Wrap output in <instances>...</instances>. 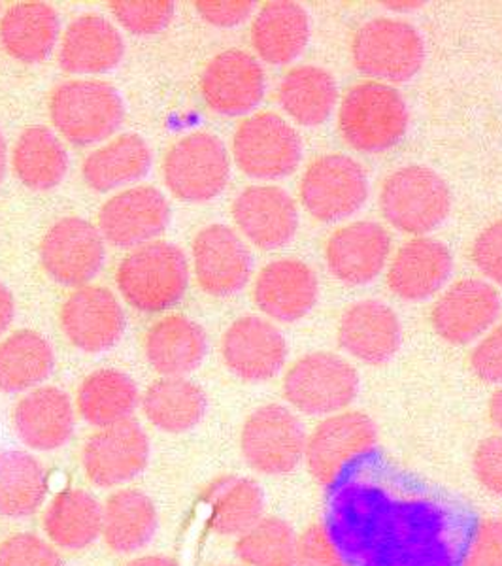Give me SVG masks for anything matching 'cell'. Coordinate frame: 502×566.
I'll return each mask as SVG.
<instances>
[{"mask_svg": "<svg viewBox=\"0 0 502 566\" xmlns=\"http://www.w3.org/2000/svg\"><path fill=\"white\" fill-rule=\"evenodd\" d=\"M13 316H15V303L7 285L0 282V335L12 325Z\"/></svg>", "mask_w": 502, "mask_h": 566, "instance_id": "50", "label": "cell"}, {"mask_svg": "<svg viewBox=\"0 0 502 566\" xmlns=\"http://www.w3.org/2000/svg\"><path fill=\"white\" fill-rule=\"evenodd\" d=\"M472 472L483 490L502 499V437L483 438L472 455Z\"/></svg>", "mask_w": 502, "mask_h": 566, "instance_id": "46", "label": "cell"}, {"mask_svg": "<svg viewBox=\"0 0 502 566\" xmlns=\"http://www.w3.org/2000/svg\"><path fill=\"white\" fill-rule=\"evenodd\" d=\"M380 210L397 231L421 237L445 223L451 210L450 189L432 168L402 167L381 184Z\"/></svg>", "mask_w": 502, "mask_h": 566, "instance_id": "5", "label": "cell"}, {"mask_svg": "<svg viewBox=\"0 0 502 566\" xmlns=\"http://www.w3.org/2000/svg\"><path fill=\"white\" fill-rule=\"evenodd\" d=\"M125 44L114 23L95 13L72 21L59 48V65L71 74H103L114 71Z\"/></svg>", "mask_w": 502, "mask_h": 566, "instance_id": "26", "label": "cell"}, {"mask_svg": "<svg viewBox=\"0 0 502 566\" xmlns=\"http://www.w3.org/2000/svg\"><path fill=\"white\" fill-rule=\"evenodd\" d=\"M13 424L21 442L39 451L59 450L74 432L71 397L57 387H39L18 402Z\"/></svg>", "mask_w": 502, "mask_h": 566, "instance_id": "27", "label": "cell"}, {"mask_svg": "<svg viewBox=\"0 0 502 566\" xmlns=\"http://www.w3.org/2000/svg\"><path fill=\"white\" fill-rule=\"evenodd\" d=\"M151 161L154 155L148 142L143 136L127 133L87 155L82 165V176L91 189L106 193L143 180L151 168Z\"/></svg>", "mask_w": 502, "mask_h": 566, "instance_id": "31", "label": "cell"}, {"mask_svg": "<svg viewBox=\"0 0 502 566\" xmlns=\"http://www.w3.org/2000/svg\"><path fill=\"white\" fill-rule=\"evenodd\" d=\"M490 419L499 431H502V387H499L490 400Z\"/></svg>", "mask_w": 502, "mask_h": 566, "instance_id": "51", "label": "cell"}, {"mask_svg": "<svg viewBox=\"0 0 502 566\" xmlns=\"http://www.w3.org/2000/svg\"><path fill=\"white\" fill-rule=\"evenodd\" d=\"M61 327L74 348L85 354H103L122 340L125 314L112 291L84 285L63 304Z\"/></svg>", "mask_w": 502, "mask_h": 566, "instance_id": "18", "label": "cell"}, {"mask_svg": "<svg viewBox=\"0 0 502 566\" xmlns=\"http://www.w3.org/2000/svg\"><path fill=\"white\" fill-rule=\"evenodd\" d=\"M296 536L280 517H261L240 534L234 552L248 566H296Z\"/></svg>", "mask_w": 502, "mask_h": 566, "instance_id": "41", "label": "cell"}, {"mask_svg": "<svg viewBox=\"0 0 502 566\" xmlns=\"http://www.w3.org/2000/svg\"><path fill=\"white\" fill-rule=\"evenodd\" d=\"M205 391L186 378H161L146 389L144 416L159 431L180 434L191 431L207 413Z\"/></svg>", "mask_w": 502, "mask_h": 566, "instance_id": "34", "label": "cell"}, {"mask_svg": "<svg viewBox=\"0 0 502 566\" xmlns=\"http://www.w3.org/2000/svg\"><path fill=\"white\" fill-rule=\"evenodd\" d=\"M453 259L440 240L416 237L400 245L387 266V285L406 303L427 301L445 287Z\"/></svg>", "mask_w": 502, "mask_h": 566, "instance_id": "25", "label": "cell"}, {"mask_svg": "<svg viewBox=\"0 0 502 566\" xmlns=\"http://www.w3.org/2000/svg\"><path fill=\"white\" fill-rule=\"evenodd\" d=\"M461 566H502V520H482L470 531Z\"/></svg>", "mask_w": 502, "mask_h": 566, "instance_id": "45", "label": "cell"}, {"mask_svg": "<svg viewBox=\"0 0 502 566\" xmlns=\"http://www.w3.org/2000/svg\"><path fill=\"white\" fill-rule=\"evenodd\" d=\"M359 392V374L341 355L314 352L296 359L284 376V397L295 410L327 418L344 412Z\"/></svg>", "mask_w": 502, "mask_h": 566, "instance_id": "8", "label": "cell"}, {"mask_svg": "<svg viewBox=\"0 0 502 566\" xmlns=\"http://www.w3.org/2000/svg\"><path fill=\"white\" fill-rule=\"evenodd\" d=\"M264 87L263 66L244 50L218 53L200 77V91L208 108L226 117L245 116L258 108Z\"/></svg>", "mask_w": 502, "mask_h": 566, "instance_id": "15", "label": "cell"}, {"mask_svg": "<svg viewBox=\"0 0 502 566\" xmlns=\"http://www.w3.org/2000/svg\"><path fill=\"white\" fill-rule=\"evenodd\" d=\"M381 7L387 8V10H391V12H414V10H418V8L423 7V2H414V0H405V2H384Z\"/></svg>", "mask_w": 502, "mask_h": 566, "instance_id": "53", "label": "cell"}, {"mask_svg": "<svg viewBox=\"0 0 502 566\" xmlns=\"http://www.w3.org/2000/svg\"><path fill=\"white\" fill-rule=\"evenodd\" d=\"M470 368L485 384H502V323L490 328L474 346Z\"/></svg>", "mask_w": 502, "mask_h": 566, "instance_id": "48", "label": "cell"}, {"mask_svg": "<svg viewBox=\"0 0 502 566\" xmlns=\"http://www.w3.org/2000/svg\"><path fill=\"white\" fill-rule=\"evenodd\" d=\"M157 531V510L143 491L123 490L103 510V536L116 554H133L149 544Z\"/></svg>", "mask_w": 502, "mask_h": 566, "instance_id": "36", "label": "cell"}, {"mask_svg": "<svg viewBox=\"0 0 502 566\" xmlns=\"http://www.w3.org/2000/svg\"><path fill=\"white\" fill-rule=\"evenodd\" d=\"M12 167L23 186L34 191H50L65 178L69 155L52 129L33 125L15 142Z\"/></svg>", "mask_w": 502, "mask_h": 566, "instance_id": "35", "label": "cell"}, {"mask_svg": "<svg viewBox=\"0 0 502 566\" xmlns=\"http://www.w3.org/2000/svg\"><path fill=\"white\" fill-rule=\"evenodd\" d=\"M108 7L122 27L140 36L161 33L175 15L170 0H114Z\"/></svg>", "mask_w": 502, "mask_h": 566, "instance_id": "42", "label": "cell"}, {"mask_svg": "<svg viewBox=\"0 0 502 566\" xmlns=\"http://www.w3.org/2000/svg\"><path fill=\"white\" fill-rule=\"evenodd\" d=\"M106 261L98 227L82 218L59 219L40 244V263L53 282L84 287L97 276Z\"/></svg>", "mask_w": 502, "mask_h": 566, "instance_id": "13", "label": "cell"}, {"mask_svg": "<svg viewBox=\"0 0 502 566\" xmlns=\"http://www.w3.org/2000/svg\"><path fill=\"white\" fill-rule=\"evenodd\" d=\"M0 566H65V563L36 534L20 533L0 544Z\"/></svg>", "mask_w": 502, "mask_h": 566, "instance_id": "43", "label": "cell"}, {"mask_svg": "<svg viewBox=\"0 0 502 566\" xmlns=\"http://www.w3.org/2000/svg\"><path fill=\"white\" fill-rule=\"evenodd\" d=\"M59 31L57 12L44 2H20L0 20V42L23 63L44 61L57 44Z\"/></svg>", "mask_w": 502, "mask_h": 566, "instance_id": "30", "label": "cell"}, {"mask_svg": "<svg viewBox=\"0 0 502 566\" xmlns=\"http://www.w3.org/2000/svg\"><path fill=\"white\" fill-rule=\"evenodd\" d=\"M320 295L316 272L299 259H278L259 272L253 301L264 316L276 322H299L314 308Z\"/></svg>", "mask_w": 502, "mask_h": 566, "instance_id": "23", "label": "cell"}, {"mask_svg": "<svg viewBox=\"0 0 502 566\" xmlns=\"http://www.w3.org/2000/svg\"><path fill=\"white\" fill-rule=\"evenodd\" d=\"M308 40V13L291 0L266 2L251 23L253 50L269 65H290L306 50Z\"/></svg>", "mask_w": 502, "mask_h": 566, "instance_id": "28", "label": "cell"}, {"mask_svg": "<svg viewBox=\"0 0 502 566\" xmlns=\"http://www.w3.org/2000/svg\"><path fill=\"white\" fill-rule=\"evenodd\" d=\"M499 291L491 283L464 277L451 283L431 310L432 328L453 346L478 340L501 316Z\"/></svg>", "mask_w": 502, "mask_h": 566, "instance_id": "14", "label": "cell"}, {"mask_svg": "<svg viewBox=\"0 0 502 566\" xmlns=\"http://www.w3.org/2000/svg\"><path fill=\"white\" fill-rule=\"evenodd\" d=\"M231 176L226 144L210 133H194L176 142L163 161V180L176 199L208 202L216 199Z\"/></svg>", "mask_w": 502, "mask_h": 566, "instance_id": "10", "label": "cell"}, {"mask_svg": "<svg viewBox=\"0 0 502 566\" xmlns=\"http://www.w3.org/2000/svg\"><path fill=\"white\" fill-rule=\"evenodd\" d=\"M239 231L261 250L290 244L299 229L295 200L282 187L250 186L232 202Z\"/></svg>", "mask_w": 502, "mask_h": 566, "instance_id": "22", "label": "cell"}, {"mask_svg": "<svg viewBox=\"0 0 502 566\" xmlns=\"http://www.w3.org/2000/svg\"><path fill=\"white\" fill-rule=\"evenodd\" d=\"M195 276L208 295L231 296L251 276V253L231 227H205L194 240Z\"/></svg>", "mask_w": 502, "mask_h": 566, "instance_id": "21", "label": "cell"}, {"mask_svg": "<svg viewBox=\"0 0 502 566\" xmlns=\"http://www.w3.org/2000/svg\"><path fill=\"white\" fill-rule=\"evenodd\" d=\"M197 12L202 15V20L208 21L210 25L229 27L242 25L255 10V2L251 0H199Z\"/></svg>", "mask_w": 502, "mask_h": 566, "instance_id": "49", "label": "cell"}, {"mask_svg": "<svg viewBox=\"0 0 502 566\" xmlns=\"http://www.w3.org/2000/svg\"><path fill=\"white\" fill-rule=\"evenodd\" d=\"M296 566H349L325 523H312L296 538Z\"/></svg>", "mask_w": 502, "mask_h": 566, "instance_id": "44", "label": "cell"}, {"mask_svg": "<svg viewBox=\"0 0 502 566\" xmlns=\"http://www.w3.org/2000/svg\"><path fill=\"white\" fill-rule=\"evenodd\" d=\"M378 448V429L367 413L344 410L322 419L306 438L304 463L322 488H335L354 464Z\"/></svg>", "mask_w": 502, "mask_h": 566, "instance_id": "6", "label": "cell"}, {"mask_svg": "<svg viewBox=\"0 0 502 566\" xmlns=\"http://www.w3.org/2000/svg\"><path fill=\"white\" fill-rule=\"evenodd\" d=\"M7 165H8L7 142H4V136L0 135V181L4 180V176H7Z\"/></svg>", "mask_w": 502, "mask_h": 566, "instance_id": "54", "label": "cell"}, {"mask_svg": "<svg viewBox=\"0 0 502 566\" xmlns=\"http://www.w3.org/2000/svg\"><path fill=\"white\" fill-rule=\"evenodd\" d=\"M391 255V234L376 221L336 229L325 244L327 269L344 285H367L380 276Z\"/></svg>", "mask_w": 502, "mask_h": 566, "instance_id": "19", "label": "cell"}, {"mask_svg": "<svg viewBox=\"0 0 502 566\" xmlns=\"http://www.w3.org/2000/svg\"><path fill=\"white\" fill-rule=\"evenodd\" d=\"M306 431L282 405H264L245 419L240 450L245 463L264 476H284L304 459Z\"/></svg>", "mask_w": 502, "mask_h": 566, "instance_id": "12", "label": "cell"}, {"mask_svg": "<svg viewBox=\"0 0 502 566\" xmlns=\"http://www.w3.org/2000/svg\"><path fill=\"white\" fill-rule=\"evenodd\" d=\"M148 461V437L133 419L95 432L85 442L82 453L85 474L98 488L129 482L144 472Z\"/></svg>", "mask_w": 502, "mask_h": 566, "instance_id": "17", "label": "cell"}, {"mask_svg": "<svg viewBox=\"0 0 502 566\" xmlns=\"http://www.w3.org/2000/svg\"><path fill=\"white\" fill-rule=\"evenodd\" d=\"M44 531L55 546L84 549L103 533V506L85 491H61L45 510Z\"/></svg>", "mask_w": 502, "mask_h": 566, "instance_id": "37", "label": "cell"}, {"mask_svg": "<svg viewBox=\"0 0 502 566\" xmlns=\"http://www.w3.org/2000/svg\"><path fill=\"white\" fill-rule=\"evenodd\" d=\"M227 566H232V565H227Z\"/></svg>", "mask_w": 502, "mask_h": 566, "instance_id": "55", "label": "cell"}, {"mask_svg": "<svg viewBox=\"0 0 502 566\" xmlns=\"http://www.w3.org/2000/svg\"><path fill=\"white\" fill-rule=\"evenodd\" d=\"M138 387L127 374L103 368L85 378L77 391V412L93 427L127 421L138 406Z\"/></svg>", "mask_w": 502, "mask_h": 566, "instance_id": "38", "label": "cell"}, {"mask_svg": "<svg viewBox=\"0 0 502 566\" xmlns=\"http://www.w3.org/2000/svg\"><path fill=\"white\" fill-rule=\"evenodd\" d=\"M202 501L210 509V528L221 536H240L263 517V490L251 478H216Z\"/></svg>", "mask_w": 502, "mask_h": 566, "instance_id": "33", "label": "cell"}, {"mask_svg": "<svg viewBox=\"0 0 502 566\" xmlns=\"http://www.w3.org/2000/svg\"><path fill=\"white\" fill-rule=\"evenodd\" d=\"M168 221L167 197L157 187L138 186L104 202L98 212V231L117 248H140L157 239Z\"/></svg>", "mask_w": 502, "mask_h": 566, "instance_id": "16", "label": "cell"}, {"mask_svg": "<svg viewBox=\"0 0 502 566\" xmlns=\"http://www.w3.org/2000/svg\"><path fill=\"white\" fill-rule=\"evenodd\" d=\"M325 525L349 566H461L470 534L453 506L359 472L336 483Z\"/></svg>", "mask_w": 502, "mask_h": 566, "instance_id": "1", "label": "cell"}, {"mask_svg": "<svg viewBox=\"0 0 502 566\" xmlns=\"http://www.w3.org/2000/svg\"><path fill=\"white\" fill-rule=\"evenodd\" d=\"M227 368L240 380L266 381L287 360V342L276 325L263 317L244 316L227 328L221 340Z\"/></svg>", "mask_w": 502, "mask_h": 566, "instance_id": "20", "label": "cell"}, {"mask_svg": "<svg viewBox=\"0 0 502 566\" xmlns=\"http://www.w3.org/2000/svg\"><path fill=\"white\" fill-rule=\"evenodd\" d=\"M408 119V106L399 91L373 80L352 85L338 108L341 136L360 154H380L397 146Z\"/></svg>", "mask_w": 502, "mask_h": 566, "instance_id": "2", "label": "cell"}, {"mask_svg": "<svg viewBox=\"0 0 502 566\" xmlns=\"http://www.w3.org/2000/svg\"><path fill=\"white\" fill-rule=\"evenodd\" d=\"M205 328L186 316H167L149 328L144 352L149 365L163 378H184L194 373L207 355Z\"/></svg>", "mask_w": 502, "mask_h": 566, "instance_id": "29", "label": "cell"}, {"mask_svg": "<svg viewBox=\"0 0 502 566\" xmlns=\"http://www.w3.org/2000/svg\"><path fill=\"white\" fill-rule=\"evenodd\" d=\"M127 566H178L175 560L168 559V557H161V555H149V557H140L135 559Z\"/></svg>", "mask_w": 502, "mask_h": 566, "instance_id": "52", "label": "cell"}, {"mask_svg": "<svg viewBox=\"0 0 502 566\" xmlns=\"http://www.w3.org/2000/svg\"><path fill=\"white\" fill-rule=\"evenodd\" d=\"M352 61L373 82L405 84L423 66L426 44L408 21L376 18L355 33Z\"/></svg>", "mask_w": 502, "mask_h": 566, "instance_id": "7", "label": "cell"}, {"mask_svg": "<svg viewBox=\"0 0 502 566\" xmlns=\"http://www.w3.org/2000/svg\"><path fill=\"white\" fill-rule=\"evenodd\" d=\"M237 167L255 180H280L295 172L303 142L291 123L274 112L245 117L232 136Z\"/></svg>", "mask_w": 502, "mask_h": 566, "instance_id": "9", "label": "cell"}, {"mask_svg": "<svg viewBox=\"0 0 502 566\" xmlns=\"http://www.w3.org/2000/svg\"><path fill=\"white\" fill-rule=\"evenodd\" d=\"M338 344L354 359L380 367L400 348V322L395 310L381 301H359L342 314Z\"/></svg>", "mask_w": 502, "mask_h": 566, "instance_id": "24", "label": "cell"}, {"mask_svg": "<svg viewBox=\"0 0 502 566\" xmlns=\"http://www.w3.org/2000/svg\"><path fill=\"white\" fill-rule=\"evenodd\" d=\"M278 103L293 122L317 127L327 122L338 103L335 77L322 66H295L280 82Z\"/></svg>", "mask_w": 502, "mask_h": 566, "instance_id": "32", "label": "cell"}, {"mask_svg": "<svg viewBox=\"0 0 502 566\" xmlns=\"http://www.w3.org/2000/svg\"><path fill=\"white\" fill-rule=\"evenodd\" d=\"M472 261L483 276L502 285V219L478 234L472 244Z\"/></svg>", "mask_w": 502, "mask_h": 566, "instance_id": "47", "label": "cell"}, {"mask_svg": "<svg viewBox=\"0 0 502 566\" xmlns=\"http://www.w3.org/2000/svg\"><path fill=\"white\" fill-rule=\"evenodd\" d=\"M55 355L34 331H18L0 342V391L20 392L50 378Z\"/></svg>", "mask_w": 502, "mask_h": 566, "instance_id": "39", "label": "cell"}, {"mask_svg": "<svg viewBox=\"0 0 502 566\" xmlns=\"http://www.w3.org/2000/svg\"><path fill=\"white\" fill-rule=\"evenodd\" d=\"M123 298L144 314L180 303L189 282L186 253L170 242H149L130 251L116 274Z\"/></svg>", "mask_w": 502, "mask_h": 566, "instance_id": "3", "label": "cell"}, {"mask_svg": "<svg viewBox=\"0 0 502 566\" xmlns=\"http://www.w3.org/2000/svg\"><path fill=\"white\" fill-rule=\"evenodd\" d=\"M299 195L312 218L335 223L359 212L367 202V172L349 155H323L304 170Z\"/></svg>", "mask_w": 502, "mask_h": 566, "instance_id": "11", "label": "cell"}, {"mask_svg": "<svg viewBox=\"0 0 502 566\" xmlns=\"http://www.w3.org/2000/svg\"><path fill=\"white\" fill-rule=\"evenodd\" d=\"M55 129L74 146H93L122 127L125 106L119 91L101 80H71L50 97Z\"/></svg>", "mask_w": 502, "mask_h": 566, "instance_id": "4", "label": "cell"}, {"mask_svg": "<svg viewBox=\"0 0 502 566\" xmlns=\"http://www.w3.org/2000/svg\"><path fill=\"white\" fill-rule=\"evenodd\" d=\"M48 474L27 451H0V515L27 517L42 506Z\"/></svg>", "mask_w": 502, "mask_h": 566, "instance_id": "40", "label": "cell"}]
</instances>
